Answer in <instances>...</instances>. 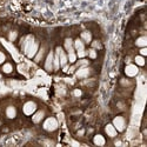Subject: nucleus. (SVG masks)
I'll return each instance as SVG.
<instances>
[{
  "label": "nucleus",
  "instance_id": "nucleus-1",
  "mask_svg": "<svg viewBox=\"0 0 147 147\" xmlns=\"http://www.w3.org/2000/svg\"><path fill=\"white\" fill-rule=\"evenodd\" d=\"M58 126H59L58 120L54 117H50V118L45 119L44 124H42V128L47 132H54L58 128Z\"/></svg>",
  "mask_w": 147,
  "mask_h": 147
},
{
  "label": "nucleus",
  "instance_id": "nucleus-2",
  "mask_svg": "<svg viewBox=\"0 0 147 147\" xmlns=\"http://www.w3.org/2000/svg\"><path fill=\"white\" fill-rule=\"evenodd\" d=\"M38 50H39V42H38V41H35V39H34V40L26 47V50L24 51V53L27 55V58L33 59V58L35 57L36 52H38Z\"/></svg>",
  "mask_w": 147,
  "mask_h": 147
},
{
  "label": "nucleus",
  "instance_id": "nucleus-3",
  "mask_svg": "<svg viewBox=\"0 0 147 147\" xmlns=\"http://www.w3.org/2000/svg\"><path fill=\"white\" fill-rule=\"evenodd\" d=\"M36 108H38V106H36V104L32 100H28L26 101L25 104L22 105V113L27 115V117H31L35 111H36Z\"/></svg>",
  "mask_w": 147,
  "mask_h": 147
},
{
  "label": "nucleus",
  "instance_id": "nucleus-4",
  "mask_svg": "<svg viewBox=\"0 0 147 147\" xmlns=\"http://www.w3.org/2000/svg\"><path fill=\"white\" fill-rule=\"evenodd\" d=\"M112 125L115 127V129H117L118 132H124L125 128H126V119L122 117V115H117V117L113 119Z\"/></svg>",
  "mask_w": 147,
  "mask_h": 147
},
{
  "label": "nucleus",
  "instance_id": "nucleus-5",
  "mask_svg": "<svg viewBox=\"0 0 147 147\" xmlns=\"http://www.w3.org/2000/svg\"><path fill=\"white\" fill-rule=\"evenodd\" d=\"M91 74V68L88 66H84V67H78V69L76 71V76L79 79H85Z\"/></svg>",
  "mask_w": 147,
  "mask_h": 147
},
{
  "label": "nucleus",
  "instance_id": "nucleus-6",
  "mask_svg": "<svg viewBox=\"0 0 147 147\" xmlns=\"http://www.w3.org/2000/svg\"><path fill=\"white\" fill-rule=\"evenodd\" d=\"M139 73V68L137 65H134V64H128L126 67H125V74L129 78H133V77H136L137 74Z\"/></svg>",
  "mask_w": 147,
  "mask_h": 147
},
{
  "label": "nucleus",
  "instance_id": "nucleus-7",
  "mask_svg": "<svg viewBox=\"0 0 147 147\" xmlns=\"http://www.w3.org/2000/svg\"><path fill=\"white\" fill-rule=\"evenodd\" d=\"M53 57H54V52L53 51H50L46 57V60H45V69L47 72H52L53 71Z\"/></svg>",
  "mask_w": 147,
  "mask_h": 147
},
{
  "label": "nucleus",
  "instance_id": "nucleus-8",
  "mask_svg": "<svg viewBox=\"0 0 147 147\" xmlns=\"http://www.w3.org/2000/svg\"><path fill=\"white\" fill-rule=\"evenodd\" d=\"M17 114H18V111H17V107H16V106L9 105V106L6 107V109H5V115H6L8 119H11V120H12V119H16Z\"/></svg>",
  "mask_w": 147,
  "mask_h": 147
},
{
  "label": "nucleus",
  "instance_id": "nucleus-9",
  "mask_svg": "<svg viewBox=\"0 0 147 147\" xmlns=\"http://www.w3.org/2000/svg\"><path fill=\"white\" fill-rule=\"evenodd\" d=\"M44 118H45V111H42V109H40V111H35L32 114L33 124H40V122L44 120Z\"/></svg>",
  "mask_w": 147,
  "mask_h": 147
},
{
  "label": "nucleus",
  "instance_id": "nucleus-10",
  "mask_svg": "<svg viewBox=\"0 0 147 147\" xmlns=\"http://www.w3.org/2000/svg\"><path fill=\"white\" fill-rule=\"evenodd\" d=\"M105 133L107 134V137L108 138H115L118 136V131L115 129V127L112 125V124H107L105 126Z\"/></svg>",
  "mask_w": 147,
  "mask_h": 147
},
{
  "label": "nucleus",
  "instance_id": "nucleus-11",
  "mask_svg": "<svg viewBox=\"0 0 147 147\" xmlns=\"http://www.w3.org/2000/svg\"><path fill=\"white\" fill-rule=\"evenodd\" d=\"M80 39L85 44H91V41H92V33L90 31H82L81 34H80Z\"/></svg>",
  "mask_w": 147,
  "mask_h": 147
},
{
  "label": "nucleus",
  "instance_id": "nucleus-12",
  "mask_svg": "<svg viewBox=\"0 0 147 147\" xmlns=\"http://www.w3.org/2000/svg\"><path fill=\"white\" fill-rule=\"evenodd\" d=\"M73 40L72 38H66L65 41H64V48H65V51L68 53V52H72V51H76L74 50V47H73Z\"/></svg>",
  "mask_w": 147,
  "mask_h": 147
},
{
  "label": "nucleus",
  "instance_id": "nucleus-13",
  "mask_svg": "<svg viewBox=\"0 0 147 147\" xmlns=\"http://www.w3.org/2000/svg\"><path fill=\"white\" fill-rule=\"evenodd\" d=\"M93 144L96 146H104L106 144V139L104 138V136H101V134H95L93 137Z\"/></svg>",
  "mask_w": 147,
  "mask_h": 147
},
{
  "label": "nucleus",
  "instance_id": "nucleus-14",
  "mask_svg": "<svg viewBox=\"0 0 147 147\" xmlns=\"http://www.w3.org/2000/svg\"><path fill=\"white\" fill-rule=\"evenodd\" d=\"M85 44L80 38L76 39L74 41H73V47H74V50L76 51H81V50H85Z\"/></svg>",
  "mask_w": 147,
  "mask_h": 147
},
{
  "label": "nucleus",
  "instance_id": "nucleus-15",
  "mask_svg": "<svg viewBox=\"0 0 147 147\" xmlns=\"http://www.w3.org/2000/svg\"><path fill=\"white\" fill-rule=\"evenodd\" d=\"M1 71H3V73H5V74H11V73L13 72V65L11 63H4L1 66Z\"/></svg>",
  "mask_w": 147,
  "mask_h": 147
},
{
  "label": "nucleus",
  "instance_id": "nucleus-16",
  "mask_svg": "<svg viewBox=\"0 0 147 147\" xmlns=\"http://www.w3.org/2000/svg\"><path fill=\"white\" fill-rule=\"evenodd\" d=\"M136 46L138 47H146L147 46V36L146 35H141L139 38L136 40Z\"/></svg>",
  "mask_w": 147,
  "mask_h": 147
},
{
  "label": "nucleus",
  "instance_id": "nucleus-17",
  "mask_svg": "<svg viewBox=\"0 0 147 147\" xmlns=\"http://www.w3.org/2000/svg\"><path fill=\"white\" fill-rule=\"evenodd\" d=\"M44 54H45V47L39 48L38 52H36V54H35V57L33 58L35 63H40V60L44 58Z\"/></svg>",
  "mask_w": 147,
  "mask_h": 147
},
{
  "label": "nucleus",
  "instance_id": "nucleus-18",
  "mask_svg": "<svg viewBox=\"0 0 147 147\" xmlns=\"http://www.w3.org/2000/svg\"><path fill=\"white\" fill-rule=\"evenodd\" d=\"M67 59H68V63H69V64H76V61L78 60V57H77L76 51L68 52V53H67Z\"/></svg>",
  "mask_w": 147,
  "mask_h": 147
},
{
  "label": "nucleus",
  "instance_id": "nucleus-19",
  "mask_svg": "<svg viewBox=\"0 0 147 147\" xmlns=\"http://www.w3.org/2000/svg\"><path fill=\"white\" fill-rule=\"evenodd\" d=\"M134 63H136V65L137 66H145V57H142V55H136V58H134Z\"/></svg>",
  "mask_w": 147,
  "mask_h": 147
},
{
  "label": "nucleus",
  "instance_id": "nucleus-20",
  "mask_svg": "<svg viewBox=\"0 0 147 147\" xmlns=\"http://www.w3.org/2000/svg\"><path fill=\"white\" fill-rule=\"evenodd\" d=\"M60 68V61H59V55L54 53L53 57V71H58Z\"/></svg>",
  "mask_w": 147,
  "mask_h": 147
},
{
  "label": "nucleus",
  "instance_id": "nucleus-21",
  "mask_svg": "<svg viewBox=\"0 0 147 147\" xmlns=\"http://www.w3.org/2000/svg\"><path fill=\"white\" fill-rule=\"evenodd\" d=\"M77 67H84V66H88L90 65V61L87 60V59H85V58H82V59H80L79 61H76V64H74Z\"/></svg>",
  "mask_w": 147,
  "mask_h": 147
},
{
  "label": "nucleus",
  "instance_id": "nucleus-22",
  "mask_svg": "<svg viewBox=\"0 0 147 147\" xmlns=\"http://www.w3.org/2000/svg\"><path fill=\"white\" fill-rule=\"evenodd\" d=\"M87 55H88L90 59L94 60V59L98 58V52H96V50H94V48H90V50L87 51Z\"/></svg>",
  "mask_w": 147,
  "mask_h": 147
},
{
  "label": "nucleus",
  "instance_id": "nucleus-23",
  "mask_svg": "<svg viewBox=\"0 0 147 147\" xmlns=\"http://www.w3.org/2000/svg\"><path fill=\"white\" fill-rule=\"evenodd\" d=\"M7 38L9 41H16V39L18 38V32L17 31H11L7 35Z\"/></svg>",
  "mask_w": 147,
  "mask_h": 147
},
{
  "label": "nucleus",
  "instance_id": "nucleus-24",
  "mask_svg": "<svg viewBox=\"0 0 147 147\" xmlns=\"http://www.w3.org/2000/svg\"><path fill=\"white\" fill-rule=\"evenodd\" d=\"M91 45H92V48H94V50H101L102 48V45L99 40H92Z\"/></svg>",
  "mask_w": 147,
  "mask_h": 147
},
{
  "label": "nucleus",
  "instance_id": "nucleus-25",
  "mask_svg": "<svg viewBox=\"0 0 147 147\" xmlns=\"http://www.w3.org/2000/svg\"><path fill=\"white\" fill-rule=\"evenodd\" d=\"M76 53H77V57H78L79 59L86 58V55H87V51H85V50H81V51H77Z\"/></svg>",
  "mask_w": 147,
  "mask_h": 147
},
{
  "label": "nucleus",
  "instance_id": "nucleus-26",
  "mask_svg": "<svg viewBox=\"0 0 147 147\" xmlns=\"http://www.w3.org/2000/svg\"><path fill=\"white\" fill-rule=\"evenodd\" d=\"M5 61H6V54L3 51H0V65H3Z\"/></svg>",
  "mask_w": 147,
  "mask_h": 147
},
{
  "label": "nucleus",
  "instance_id": "nucleus-27",
  "mask_svg": "<svg viewBox=\"0 0 147 147\" xmlns=\"http://www.w3.org/2000/svg\"><path fill=\"white\" fill-rule=\"evenodd\" d=\"M139 53H140V55L146 57V55H147V48H146V47H141L140 51H139Z\"/></svg>",
  "mask_w": 147,
  "mask_h": 147
},
{
  "label": "nucleus",
  "instance_id": "nucleus-28",
  "mask_svg": "<svg viewBox=\"0 0 147 147\" xmlns=\"http://www.w3.org/2000/svg\"><path fill=\"white\" fill-rule=\"evenodd\" d=\"M76 69H77V66L73 64V66H71V67H68V71H67V73H73V72H76Z\"/></svg>",
  "mask_w": 147,
  "mask_h": 147
},
{
  "label": "nucleus",
  "instance_id": "nucleus-29",
  "mask_svg": "<svg viewBox=\"0 0 147 147\" xmlns=\"http://www.w3.org/2000/svg\"><path fill=\"white\" fill-rule=\"evenodd\" d=\"M73 94H74V96H81L82 92L80 90H74V91H73Z\"/></svg>",
  "mask_w": 147,
  "mask_h": 147
},
{
  "label": "nucleus",
  "instance_id": "nucleus-30",
  "mask_svg": "<svg viewBox=\"0 0 147 147\" xmlns=\"http://www.w3.org/2000/svg\"><path fill=\"white\" fill-rule=\"evenodd\" d=\"M78 134H79V136H82V134H84V131H82V129H81V131H80V132H79V133H78Z\"/></svg>",
  "mask_w": 147,
  "mask_h": 147
}]
</instances>
